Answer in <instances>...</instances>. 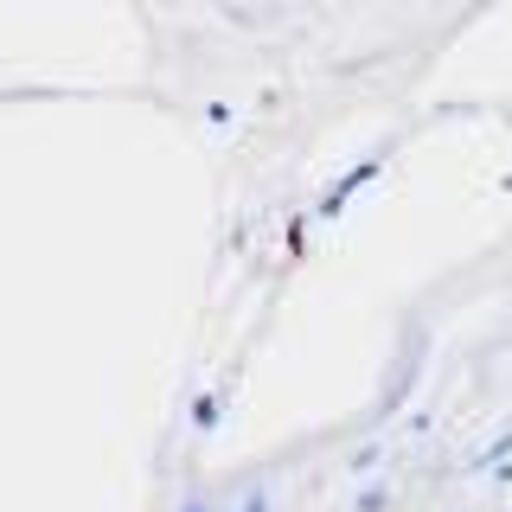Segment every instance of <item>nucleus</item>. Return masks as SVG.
I'll return each instance as SVG.
<instances>
[{
    "label": "nucleus",
    "instance_id": "1",
    "mask_svg": "<svg viewBox=\"0 0 512 512\" xmlns=\"http://www.w3.org/2000/svg\"><path fill=\"white\" fill-rule=\"evenodd\" d=\"M186 512H205V506H186Z\"/></svg>",
    "mask_w": 512,
    "mask_h": 512
}]
</instances>
